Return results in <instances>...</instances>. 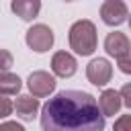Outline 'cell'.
Instances as JSON below:
<instances>
[{"mask_svg":"<svg viewBox=\"0 0 131 131\" xmlns=\"http://www.w3.org/2000/svg\"><path fill=\"white\" fill-rule=\"evenodd\" d=\"M104 117L92 94L61 90L41 108V131H102Z\"/></svg>","mask_w":131,"mask_h":131,"instance_id":"obj_1","label":"cell"},{"mask_svg":"<svg viewBox=\"0 0 131 131\" xmlns=\"http://www.w3.org/2000/svg\"><path fill=\"white\" fill-rule=\"evenodd\" d=\"M68 41H70V49H74L78 55H92L98 45V35H96L94 23L88 18L76 20L70 27Z\"/></svg>","mask_w":131,"mask_h":131,"instance_id":"obj_2","label":"cell"},{"mask_svg":"<svg viewBox=\"0 0 131 131\" xmlns=\"http://www.w3.org/2000/svg\"><path fill=\"white\" fill-rule=\"evenodd\" d=\"M25 41H27V45H29L35 53H45V51H49V49L53 47L55 37H53V31H51L47 25L39 23V25H33V27L27 31Z\"/></svg>","mask_w":131,"mask_h":131,"instance_id":"obj_3","label":"cell"},{"mask_svg":"<svg viewBox=\"0 0 131 131\" xmlns=\"http://www.w3.org/2000/svg\"><path fill=\"white\" fill-rule=\"evenodd\" d=\"M55 78L49 74V72H45V70H37V72H31V76H29V80H27V86H29V90H31V96H35V98H45V96H49L53 90H55Z\"/></svg>","mask_w":131,"mask_h":131,"instance_id":"obj_4","label":"cell"},{"mask_svg":"<svg viewBox=\"0 0 131 131\" xmlns=\"http://www.w3.org/2000/svg\"><path fill=\"white\" fill-rule=\"evenodd\" d=\"M129 8L123 0H104L100 6V18L108 27H119L127 20Z\"/></svg>","mask_w":131,"mask_h":131,"instance_id":"obj_5","label":"cell"},{"mask_svg":"<svg viewBox=\"0 0 131 131\" xmlns=\"http://www.w3.org/2000/svg\"><path fill=\"white\" fill-rule=\"evenodd\" d=\"M86 78L94 86H106L113 78V66L104 57H96L86 66Z\"/></svg>","mask_w":131,"mask_h":131,"instance_id":"obj_6","label":"cell"},{"mask_svg":"<svg viewBox=\"0 0 131 131\" xmlns=\"http://www.w3.org/2000/svg\"><path fill=\"white\" fill-rule=\"evenodd\" d=\"M51 70H53V74L59 76V78H72V76L76 74V70H78V61H76V57H74L72 53H68V51H57V53H53V57H51Z\"/></svg>","mask_w":131,"mask_h":131,"instance_id":"obj_7","label":"cell"},{"mask_svg":"<svg viewBox=\"0 0 131 131\" xmlns=\"http://www.w3.org/2000/svg\"><path fill=\"white\" fill-rule=\"evenodd\" d=\"M129 49H131V43H129V37L125 33H119V31H113L106 35L104 39V51L111 55V57H123V55H129Z\"/></svg>","mask_w":131,"mask_h":131,"instance_id":"obj_8","label":"cell"},{"mask_svg":"<svg viewBox=\"0 0 131 131\" xmlns=\"http://www.w3.org/2000/svg\"><path fill=\"white\" fill-rule=\"evenodd\" d=\"M12 111H16V117L23 121H33L39 113V100L31 94H20L16 102H12Z\"/></svg>","mask_w":131,"mask_h":131,"instance_id":"obj_9","label":"cell"},{"mask_svg":"<svg viewBox=\"0 0 131 131\" xmlns=\"http://www.w3.org/2000/svg\"><path fill=\"white\" fill-rule=\"evenodd\" d=\"M98 108L102 113V117H115L119 113V108L123 106L121 104V96H119V90L115 88H108V90H102V94L98 96Z\"/></svg>","mask_w":131,"mask_h":131,"instance_id":"obj_10","label":"cell"},{"mask_svg":"<svg viewBox=\"0 0 131 131\" xmlns=\"http://www.w3.org/2000/svg\"><path fill=\"white\" fill-rule=\"evenodd\" d=\"M10 10L20 20H33L41 10V0H12Z\"/></svg>","mask_w":131,"mask_h":131,"instance_id":"obj_11","label":"cell"},{"mask_svg":"<svg viewBox=\"0 0 131 131\" xmlns=\"http://www.w3.org/2000/svg\"><path fill=\"white\" fill-rule=\"evenodd\" d=\"M23 82L16 74L10 72H0V96H12L20 90Z\"/></svg>","mask_w":131,"mask_h":131,"instance_id":"obj_12","label":"cell"},{"mask_svg":"<svg viewBox=\"0 0 131 131\" xmlns=\"http://www.w3.org/2000/svg\"><path fill=\"white\" fill-rule=\"evenodd\" d=\"M14 66V57L8 49H0V72H8Z\"/></svg>","mask_w":131,"mask_h":131,"instance_id":"obj_13","label":"cell"},{"mask_svg":"<svg viewBox=\"0 0 131 131\" xmlns=\"http://www.w3.org/2000/svg\"><path fill=\"white\" fill-rule=\"evenodd\" d=\"M113 131H131V115H121L115 121Z\"/></svg>","mask_w":131,"mask_h":131,"instance_id":"obj_14","label":"cell"},{"mask_svg":"<svg viewBox=\"0 0 131 131\" xmlns=\"http://www.w3.org/2000/svg\"><path fill=\"white\" fill-rule=\"evenodd\" d=\"M12 113V100L6 96H0V119H6Z\"/></svg>","mask_w":131,"mask_h":131,"instance_id":"obj_15","label":"cell"},{"mask_svg":"<svg viewBox=\"0 0 131 131\" xmlns=\"http://www.w3.org/2000/svg\"><path fill=\"white\" fill-rule=\"evenodd\" d=\"M119 96H121V104H125L127 108H131V84H125L121 88Z\"/></svg>","mask_w":131,"mask_h":131,"instance_id":"obj_16","label":"cell"},{"mask_svg":"<svg viewBox=\"0 0 131 131\" xmlns=\"http://www.w3.org/2000/svg\"><path fill=\"white\" fill-rule=\"evenodd\" d=\"M117 66L123 74H131V57L129 55H123V57H117Z\"/></svg>","mask_w":131,"mask_h":131,"instance_id":"obj_17","label":"cell"},{"mask_svg":"<svg viewBox=\"0 0 131 131\" xmlns=\"http://www.w3.org/2000/svg\"><path fill=\"white\" fill-rule=\"evenodd\" d=\"M0 131H25V127L16 121H4L0 123Z\"/></svg>","mask_w":131,"mask_h":131,"instance_id":"obj_18","label":"cell"},{"mask_svg":"<svg viewBox=\"0 0 131 131\" xmlns=\"http://www.w3.org/2000/svg\"><path fill=\"white\" fill-rule=\"evenodd\" d=\"M66 2H74V0H66Z\"/></svg>","mask_w":131,"mask_h":131,"instance_id":"obj_19","label":"cell"}]
</instances>
